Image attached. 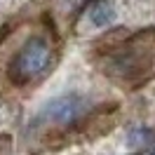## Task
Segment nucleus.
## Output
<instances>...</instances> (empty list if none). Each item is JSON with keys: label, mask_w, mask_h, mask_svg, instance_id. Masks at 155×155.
<instances>
[{"label": "nucleus", "mask_w": 155, "mask_h": 155, "mask_svg": "<svg viewBox=\"0 0 155 155\" xmlns=\"http://www.w3.org/2000/svg\"><path fill=\"white\" fill-rule=\"evenodd\" d=\"M49 57H52V52H49V45L45 38H40V35H35V38H31L24 47H21V52L17 54V59L12 61L10 66V78L14 80V82H28L31 78L40 75L45 68L49 66Z\"/></svg>", "instance_id": "f257e3e1"}, {"label": "nucleus", "mask_w": 155, "mask_h": 155, "mask_svg": "<svg viewBox=\"0 0 155 155\" xmlns=\"http://www.w3.org/2000/svg\"><path fill=\"white\" fill-rule=\"evenodd\" d=\"M82 108H85V99L80 94H64L47 101L40 110V117L52 125H68L82 113Z\"/></svg>", "instance_id": "f03ea898"}, {"label": "nucleus", "mask_w": 155, "mask_h": 155, "mask_svg": "<svg viewBox=\"0 0 155 155\" xmlns=\"http://www.w3.org/2000/svg\"><path fill=\"white\" fill-rule=\"evenodd\" d=\"M113 17H115V10H113V5L108 2V0H99V2H94L92 5V10H89V19H92V24L94 26H108L110 21H113Z\"/></svg>", "instance_id": "7ed1b4c3"}, {"label": "nucleus", "mask_w": 155, "mask_h": 155, "mask_svg": "<svg viewBox=\"0 0 155 155\" xmlns=\"http://www.w3.org/2000/svg\"><path fill=\"white\" fill-rule=\"evenodd\" d=\"M153 155H155V153H153Z\"/></svg>", "instance_id": "20e7f679"}]
</instances>
